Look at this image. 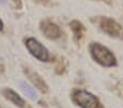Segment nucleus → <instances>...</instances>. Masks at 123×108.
Segmentation results:
<instances>
[{
	"label": "nucleus",
	"mask_w": 123,
	"mask_h": 108,
	"mask_svg": "<svg viewBox=\"0 0 123 108\" xmlns=\"http://www.w3.org/2000/svg\"><path fill=\"white\" fill-rule=\"evenodd\" d=\"M89 51L93 59L102 67H114L117 64V59L114 55L108 49L107 47L102 46L99 43H93L89 46Z\"/></svg>",
	"instance_id": "obj_1"
},
{
	"label": "nucleus",
	"mask_w": 123,
	"mask_h": 108,
	"mask_svg": "<svg viewBox=\"0 0 123 108\" xmlns=\"http://www.w3.org/2000/svg\"><path fill=\"white\" fill-rule=\"evenodd\" d=\"M72 99L81 108H102L100 101L92 94L91 92L85 89H76L73 92Z\"/></svg>",
	"instance_id": "obj_2"
},
{
	"label": "nucleus",
	"mask_w": 123,
	"mask_h": 108,
	"mask_svg": "<svg viewBox=\"0 0 123 108\" xmlns=\"http://www.w3.org/2000/svg\"><path fill=\"white\" fill-rule=\"evenodd\" d=\"M25 46L27 50L31 52L32 56H34L36 59L43 62H47L49 61L50 57H49V52L47 48L40 42H38L36 38L34 37H28L25 40Z\"/></svg>",
	"instance_id": "obj_3"
},
{
	"label": "nucleus",
	"mask_w": 123,
	"mask_h": 108,
	"mask_svg": "<svg viewBox=\"0 0 123 108\" xmlns=\"http://www.w3.org/2000/svg\"><path fill=\"white\" fill-rule=\"evenodd\" d=\"M100 28L106 34L110 36H121L122 34V26L110 18H101L99 21Z\"/></svg>",
	"instance_id": "obj_4"
},
{
	"label": "nucleus",
	"mask_w": 123,
	"mask_h": 108,
	"mask_svg": "<svg viewBox=\"0 0 123 108\" xmlns=\"http://www.w3.org/2000/svg\"><path fill=\"white\" fill-rule=\"evenodd\" d=\"M40 31L49 39H57L61 36L60 27L50 20H44L40 22Z\"/></svg>",
	"instance_id": "obj_5"
},
{
	"label": "nucleus",
	"mask_w": 123,
	"mask_h": 108,
	"mask_svg": "<svg viewBox=\"0 0 123 108\" xmlns=\"http://www.w3.org/2000/svg\"><path fill=\"white\" fill-rule=\"evenodd\" d=\"M1 94H2V96L5 97L6 99L10 101L12 104H14V105L18 106L19 108H25V106H26L25 101H24L16 92H14L13 89H3L2 91H1Z\"/></svg>",
	"instance_id": "obj_6"
},
{
	"label": "nucleus",
	"mask_w": 123,
	"mask_h": 108,
	"mask_svg": "<svg viewBox=\"0 0 123 108\" xmlns=\"http://www.w3.org/2000/svg\"><path fill=\"white\" fill-rule=\"evenodd\" d=\"M25 73H26V75L28 76V79L33 82V84L37 87L38 89H40L43 93H46V92L48 91V85L46 84V82L44 81V79H43L38 73L33 72V71H30L28 69H26L25 70Z\"/></svg>",
	"instance_id": "obj_7"
},
{
	"label": "nucleus",
	"mask_w": 123,
	"mask_h": 108,
	"mask_svg": "<svg viewBox=\"0 0 123 108\" xmlns=\"http://www.w3.org/2000/svg\"><path fill=\"white\" fill-rule=\"evenodd\" d=\"M20 87H21L23 93L28 97V98H31L32 101H37L38 99V95H37L36 89H35L32 85L26 83L25 81H21V82H20Z\"/></svg>",
	"instance_id": "obj_8"
},
{
	"label": "nucleus",
	"mask_w": 123,
	"mask_h": 108,
	"mask_svg": "<svg viewBox=\"0 0 123 108\" xmlns=\"http://www.w3.org/2000/svg\"><path fill=\"white\" fill-rule=\"evenodd\" d=\"M70 27L72 30L73 34H74V37L76 40H80L85 34V26L79 21H72L70 23Z\"/></svg>",
	"instance_id": "obj_9"
},
{
	"label": "nucleus",
	"mask_w": 123,
	"mask_h": 108,
	"mask_svg": "<svg viewBox=\"0 0 123 108\" xmlns=\"http://www.w3.org/2000/svg\"><path fill=\"white\" fill-rule=\"evenodd\" d=\"M3 26H5V25H3V21L0 19V32L3 30Z\"/></svg>",
	"instance_id": "obj_10"
},
{
	"label": "nucleus",
	"mask_w": 123,
	"mask_h": 108,
	"mask_svg": "<svg viewBox=\"0 0 123 108\" xmlns=\"http://www.w3.org/2000/svg\"><path fill=\"white\" fill-rule=\"evenodd\" d=\"M0 1H1L2 3H3V2H6V0H0Z\"/></svg>",
	"instance_id": "obj_11"
}]
</instances>
